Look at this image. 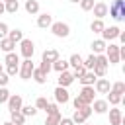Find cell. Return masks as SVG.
I'll use <instances>...</instances> for the list:
<instances>
[{
	"mask_svg": "<svg viewBox=\"0 0 125 125\" xmlns=\"http://www.w3.org/2000/svg\"><path fill=\"white\" fill-rule=\"evenodd\" d=\"M10 121H12L14 125H23V123H25V115H23L21 111H12V113H10Z\"/></svg>",
	"mask_w": 125,
	"mask_h": 125,
	"instance_id": "24",
	"label": "cell"
},
{
	"mask_svg": "<svg viewBox=\"0 0 125 125\" xmlns=\"http://www.w3.org/2000/svg\"><path fill=\"white\" fill-rule=\"evenodd\" d=\"M2 2H10V0H2Z\"/></svg>",
	"mask_w": 125,
	"mask_h": 125,
	"instance_id": "49",
	"label": "cell"
},
{
	"mask_svg": "<svg viewBox=\"0 0 125 125\" xmlns=\"http://www.w3.org/2000/svg\"><path fill=\"white\" fill-rule=\"evenodd\" d=\"M72 105H74V109H80V107H84V105H90V104H84V102H82V100L76 96V98L72 100Z\"/></svg>",
	"mask_w": 125,
	"mask_h": 125,
	"instance_id": "41",
	"label": "cell"
},
{
	"mask_svg": "<svg viewBox=\"0 0 125 125\" xmlns=\"http://www.w3.org/2000/svg\"><path fill=\"white\" fill-rule=\"evenodd\" d=\"M82 125H88V123H86V121H84V123H82Z\"/></svg>",
	"mask_w": 125,
	"mask_h": 125,
	"instance_id": "51",
	"label": "cell"
},
{
	"mask_svg": "<svg viewBox=\"0 0 125 125\" xmlns=\"http://www.w3.org/2000/svg\"><path fill=\"white\" fill-rule=\"evenodd\" d=\"M92 12H94V16H96L98 20H104V18L107 16V4H105V2H96L94 8H92Z\"/></svg>",
	"mask_w": 125,
	"mask_h": 125,
	"instance_id": "14",
	"label": "cell"
},
{
	"mask_svg": "<svg viewBox=\"0 0 125 125\" xmlns=\"http://www.w3.org/2000/svg\"><path fill=\"white\" fill-rule=\"evenodd\" d=\"M51 23H53V16L51 14H39L37 16V27H41V29H47V27H51Z\"/></svg>",
	"mask_w": 125,
	"mask_h": 125,
	"instance_id": "15",
	"label": "cell"
},
{
	"mask_svg": "<svg viewBox=\"0 0 125 125\" xmlns=\"http://www.w3.org/2000/svg\"><path fill=\"white\" fill-rule=\"evenodd\" d=\"M8 82H10V76H8V74L2 70V72H0V86H6Z\"/></svg>",
	"mask_w": 125,
	"mask_h": 125,
	"instance_id": "44",
	"label": "cell"
},
{
	"mask_svg": "<svg viewBox=\"0 0 125 125\" xmlns=\"http://www.w3.org/2000/svg\"><path fill=\"white\" fill-rule=\"evenodd\" d=\"M104 55L107 57V62L109 64H117L121 59H119V45H115V43H109V45H105V51H104Z\"/></svg>",
	"mask_w": 125,
	"mask_h": 125,
	"instance_id": "4",
	"label": "cell"
},
{
	"mask_svg": "<svg viewBox=\"0 0 125 125\" xmlns=\"http://www.w3.org/2000/svg\"><path fill=\"white\" fill-rule=\"evenodd\" d=\"M53 94H55L57 104H68V102H70V94H68V90H66V88H62V86H57Z\"/></svg>",
	"mask_w": 125,
	"mask_h": 125,
	"instance_id": "9",
	"label": "cell"
},
{
	"mask_svg": "<svg viewBox=\"0 0 125 125\" xmlns=\"http://www.w3.org/2000/svg\"><path fill=\"white\" fill-rule=\"evenodd\" d=\"M25 12H27L29 16L39 14V2H37V0H27V2H25Z\"/></svg>",
	"mask_w": 125,
	"mask_h": 125,
	"instance_id": "19",
	"label": "cell"
},
{
	"mask_svg": "<svg viewBox=\"0 0 125 125\" xmlns=\"http://www.w3.org/2000/svg\"><path fill=\"white\" fill-rule=\"evenodd\" d=\"M107 14L117 20V21H123L125 20V0H113L109 6H107Z\"/></svg>",
	"mask_w": 125,
	"mask_h": 125,
	"instance_id": "1",
	"label": "cell"
},
{
	"mask_svg": "<svg viewBox=\"0 0 125 125\" xmlns=\"http://www.w3.org/2000/svg\"><path fill=\"white\" fill-rule=\"evenodd\" d=\"M82 64H84V68H86V70H92V68H94V64H96V55L92 53L90 57H86V59L82 61Z\"/></svg>",
	"mask_w": 125,
	"mask_h": 125,
	"instance_id": "32",
	"label": "cell"
},
{
	"mask_svg": "<svg viewBox=\"0 0 125 125\" xmlns=\"http://www.w3.org/2000/svg\"><path fill=\"white\" fill-rule=\"evenodd\" d=\"M8 31H10V27H8V23H6V21H0V39H4V37H8Z\"/></svg>",
	"mask_w": 125,
	"mask_h": 125,
	"instance_id": "39",
	"label": "cell"
},
{
	"mask_svg": "<svg viewBox=\"0 0 125 125\" xmlns=\"http://www.w3.org/2000/svg\"><path fill=\"white\" fill-rule=\"evenodd\" d=\"M23 125H25V123H23Z\"/></svg>",
	"mask_w": 125,
	"mask_h": 125,
	"instance_id": "53",
	"label": "cell"
},
{
	"mask_svg": "<svg viewBox=\"0 0 125 125\" xmlns=\"http://www.w3.org/2000/svg\"><path fill=\"white\" fill-rule=\"evenodd\" d=\"M57 82H59V86H62V88H68V86L74 82V76H72V72H68V70H62V72H59V78H57Z\"/></svg>",
	"mask_w": 125,
	"mask_h": 125,
	"instance_id": "12",
	"label": "cell"
},
{
	"mask_svg": "<svg viewBox=\"0 0 125 125\" xmlns=\"http://www.w3.org/2000/svg\"><path fill=\"white\" fill-rule=\"evenodd\" d=\"M121 123H123L121 109H117V105H111V109H109V125H121Z\"/></svg>",
	"mask_w": 125,
	"mask_h": 125,
	"instance_id": "13",
	"label": "cell"
},
{
	"mask_svg": "<svg viewBox=\"0 0 125 125\" xmlns=\"http://www.w3.org/2000/svg\"><path fill=\"white\" fill-rule=\"evenodd\" d=\"M4 62H6V64H20V55L14 53V51H10V53H6Z\"/></svg>",
	"mask_w": 125,
	"mask_h": 125,
	"instance_id": "27",
	"label": "cell"
},
{
	"mask_svg": "<svg viewBox=\"0 0 125 125\" xmlns=\"http://www.w3.org/2000/svg\"><path fill=\"white\" fill-rule=\"evenodd\" d=\"M96 78H98V76H96L92 70H86V72H84V74H82L78 80H80V84H82V86H94Z\"/></svg>",
	"mask_w": 125,
	"mask_h": 125,
	"instance_id": "16",
	"label": "cell"
},
{
	"mask_svg": "<svg viewBox=\"0 0 125 125\" xmlns=\"http://www.w3.org/2000/svg\"><path fill=\"white\" fill-rule=\"evenodd\" d=\"M105 45H107V43H105L104 39H96V41L92 43V53H94V55H102V53L105 51Z\"/></svg>",
	"mask_w": 125,
	"mask_h": 125,
	"instance_id": "20",
	"label": "cell"
},
{
	"mask_svg": "<svg viewBox=\"0 0 125 125\" xmlns=\"http://www.w3.org/2000/svg\"><path fill=\"white\" fill-rule=\"evenodd\" d=\"M84 72H86V68H84V64H80V66H76V68L72 70V76H74V78H80Z\"/></svg>",
	"mask_w": 125,
	"mask_h": 125,
	"instance_id": "40",
	"label": "cell"
},
{
	"mask_svg": "<svg viewBox=\"0 0 125 125\" xmlns=\"http://www.w3.org/2000/svg\"><path fill=\"white\" fill-rule=\"evenodd\" d=\"M105 102L109 104V105H117L119 102H123V96H119V94H115V92H107V98H105Z\"/></svg>",
	"mask_w": 125,
	"mask_h": 125,
	"instance_id": "25",
	"label": "cell"
},
{
	"mask_svg": "<svg viewBox=\"0 0 125 125\" xmlns=\"http://www.w3.org/2000/svg\"><path fill=\"white\" fill-rule=\"evenodd\" d=\"M59 125H74V121H72L70 117H61V121H59Z\"/></svg>",
	"mask_w": 125,
	"mask_h": 125,
	"instance_id": "45",
	"label": "cell"
},
{
	"mask_svg": "<svg viewBox=\"0 0 125 125\" xmlns=\"http://www.w3.org/2000/svg\"><path fill=\"white\" fill-rule=\"evenodd\" d=\"M8 39H12L14 43H20L23 39V31L21 29H12V31H8Z\"/></svg>",
	"mask_w": 125,
	"mask_h": 125,
	"instance_id": "28",
	"label": "cell"
},
{
	"mask_svg": "<svg viewBox=\"0 0 125 125\" xmlns=\"http://www.w3.org/2000/svg\"><path fill=\"white\" fill-rule=\"evenodd\" d=\"M57 59H59V51H57V49H45V51H43L41 61H45V62H51V64H53Z\"/></svg>",
	"mask_w": 125,
	"mask_h": 125,
	"instance_id": "17",
	"label": "cell"
},
{
	"mask_svg": "<svg viewBox=\"0 0 125 125\" xmlns=\"http://www.w3.org/2000/svg\"><path fill=\"white\" fill-rule=\"evenodd\" d=\"M0 125H2V123H0Z\"/></svg>",
	"mask_w": 125,
	"mask_h": 125,
	"instance_id": "52",
	"label": "cell"
},
{
	"mask_svg": "<svg viewBox=\"0 0 125 125\" xmlns=\"http://www.w3.org/2000/svg\"><path fill=\"white\" fill-rule=\"evenodd\" d=\"M111 92H115V94H119V96H123L125 94V82H115V84H111V88H109Z\"/></svg>",
	"mask_w": 125,
	"mask_h": 125,
	"instance_id": "33",
	"label": "cell"
},
{
	"mask_svg": "<svg viewBox=\"0 0 125 125\" xmlns=\"http://www.w3.org/2000/svg\"><path fill=\"white\" fill-rule=\"evenodd\" d=\"M33 53H35V45H33V41L23 37V39L20 41V55H21L23 59H31Z\"/></svg>",
	"mask_w": 125,
	"mask_h": 125,
	"instance_id": "5",
	"label": "cell"
},
{
	"mask_svg": "<svg viewBox=\"0 0 125 125\" xmlns=\"http://www.w3.org/2000/svg\"><path fill=\"white\" fill-rule=\"evenodd\" d=\"M4 12H6V6H4V2H2V0H0V16H2V14H4Z\"/></svg>",
	"mask_w": 125,
	"mask_h": 125,
	"instance_id": "46",
	"label": "cell"
},
{
	"mask_svg": "<svg viewBox=\"0 0 125 125\" xmlns=\"http://www.w3.org/2000/svg\"><path fill=\"white\" fill-rule=\"evenodd\" d=\"M20 70V64H6V74L8 76H16Z\"/></svg>",
	"mask_w": 125,
	"mask_h": 125,
	"instance_id": "36",
	"label": "cell"
},
{
	"mask_svg": "<svg viewBox=\"0 0 125 125\" xmlns=\"http://www.w3.org/2000/svg\"><path fill=\"white\" fill-rule=\"evenodd\" d=\"M2 125H14V123H12V121H6V123H2Z\"/></svg>",
	"mask_w": 125,
	"mask_h": 125,
	"instance_id": "47",
	"label": "cell"
},
{
	"mask_svg": "<svg viewBox=\"0 0 125 125\" xmlns=\"http://www.w3.org/2000/svg\"><path fill=\"white\" fill-rule=\"evenodd\" d=\"M82 57L78 55V53H74V55H70V59H68V66H72V68H76V66H80L82 64Z\"/></svg>",
	"mask_w": 125,
	"mask_h": 125,
	"instance_id": "31",
	"label": "cell"
},
{
	"mask_svg": "<svg viewBox=\"0 0 125 125\" xmlns=\"http://www.w3.org/2000/svg\"><path fill=\"white\" fill-rule=\"evenodd\" d=\"M104 27H105V25H104V21H102V20H98V18L90 23V29H92L94 33H102V31H104Z\"/></svg>",
	"mask_w": 125,
	"mask_h": 125,
	"instance_id": "30",
	"label": "cell"
},
{
	"mask_svg": "<svg viewBox=\"0 0 125 125\" xmlns=\"http://www.w3.org/2000/svg\"><path fill=\"white\" fill-rule=\"evenodd\" d=\"M39 68H41V70H43L45 74H49V72L53 70V68H51V62H45V61H41V64H39Z\"/></svg>",
	"mask_w": 125,
	"mask_h": 125,
	"instance_id": "42",
	"label": "cell"
},
{
	"mask_svg": "<svg viewBox=\"0 0 125 125\" xmlns=\"http://www.w3.org/2000/svg\"><path fill=\"white\" fill-rule=\"evenodd\" d=\"M0 49H2L4 53H10V51H14V49H16V43H14L12 39L4 37V39H0Z\"/></svg>",
	"mask_w": 125,
	"mask_h": 125,
	"instance_id": "23",
	"label": "cell"
},
{
	"mask_svg": "<svg viewBox=\"0 0 125 125\" xmlns=\"http://www.w3.org/2000/svg\"><path fill=\"white\" fill-rule=\"evenodd\" d=\"M51 68L53 70H57V72H62V70H68V61H64V59H57L53 64H51Z\"/></svg>",
	"mask_w": 125,
	"mask_h": 125,
	"instance_id": "21",
	"label": "cell"
},
{
	"mask_svg": "<svg viewBox=\"0 0 125 125\" xmlns=\"http://www.w3.org/2000/svg\"><path fill=\"white\" fill-rule=\"evenodd\" d=\"M119 27L117 25H109V27H104V31H102V39L107 43V41H113L117 35H119Z\"/></svg>",
	"mask_w": 125,
	"mask_h": 125,
	"instance_id": "10",
	"label": "cell"
},
{
	"mask_svg": "<svg viewBox=\"0 0 125 125\" xmlns=\"http://www.w3.org/2000/svg\"><path fill=\"white\" fill-rule=\"evenodd\" d=\"M45 111H47V115H49V113H57V111H59V105H57V104H47Z\"/></svg>",
	"mask_w": 125,
	"mask_h": 125,
	"instance_id": "43",
	"label": "cell"
},
{
	"mask_svg": "<svg viewBox=\"0 0 125 125\" xmlns=\"http://www.w3.org/2000/svg\"><path fill=\"white\" fill-rule=\"evenodd\" d=\"M92 104H94V105H92V111H96V113H105V111L109 109V104H107L105 100H94Z\"/></svg>",
	"mask_w": 125,
	"mask_h": 125,
	"instance_id": "18",
	"label": "cell"
},
{
	"mask_svg": "<svg viewBox=\"0 0 125 125\" xmlns=\"http://www.w3.org/2000/svg\"><path fill=\"white\" fill-rule=\"evenodd\" d=\"M61 111H57V113H49L47 117H45V123L43 125H59V121H61Z\"/></svg>",
	"mask_w": 125,
	"mask_h": 125,
	"instance_id": "26",
	"label": "cell"
},
{
	"mask_svg": "<svg viewBox=\"0 0 125 125\" xmlns=\"http://www.w3.org/2000/svg\"><path fill=\"white\" fill-rule=\"evenodd\" d=\"M47 104H49V102H47V98H43V96L35 100V107H37V109H45V107H47Z\"/></svg>",
	"mask_w": 125,
	"mask_h": 125,
	"instance_id": "38",
	"label": "cell"
},
{
	"mask_svg": "<svg viewBox=\"0 0 125 125\" xmlns=\"http://www.w3.org/2000/svg\"><path fill=\"white\" fill-rule=\"evenodd\" d=\"M25 117H33L35 113H37V107L35 105H21V109H20Z\"/></svg>",
	"mask_w": 125,
	"mask_h": 125,
	"instance_id": "34",
	"label": "cell"
},
{
	"mask_svg": "<svg viewBox=\"0 0 125 125\" xmlns=\"http://www.w3.org/2000/svg\"><path fill=\"white\" fill-rule=\"evenodd\" d=\"M0 72H2V64H0Z\"/></svg>",
	"mask_w": 125,
	"mask_h": 125,
	"instance_id": "50",
	"label": "cell"
},
{
	"mask_svg": "<svg viewBox=\"0 0 125 125\" xmlns=\"http://www.w3.org/2000/svg\"><path fill=\"white\" fill-rule=\"evenodd\" d=\"M4 6H6V12H8V14H16V12L20 10V2H18V0H10V2H4Z\"/></svg>",
	"mask_w": 125,
	"mask_h": 125,
	"instance_id": "29",
	"label": "cell"
},
{
	"mask_svg": "<svg viewBox=\"0 0 125 125\" xmlns=\"http://www.w3.org/2000/svg\"><path fill=\"white\" fill-rule=\"evenodd\" d=\"M51 33L55 35V37H68L70 35V27H68V23H64V21H53L51 23Z\"/></svg>",
	"mask_w": 125,
	"mask_h": 125,
	"instance_id": "2",
	"label": "cell"
},
{
	"mask_svg": "<svg viewBox=\"0 0 125 125\" xmlns=\"http://www.w3.org/2000/svg\"><path fill=\"white\" fill-rule=\"evenodd\" d=\"M78 4H80V8H82L84 12H90V10L94 8V4H96V2H94V0H80Z\"/></svg>",
	"mask_w": 125,
	"mask_h": 125,
	"instance_id": "35",
	"label": "cell"
},
{
	"mask_svg": "<svg viewBox=\"0 0 125 125\" xmlns=\"http://www.w3.org/2000/svg\"><path fill=\"white\" fill-rule=\"evenodd\" d=\"M6 104H8V109H10V113H12V111H20V109H21L23 100H21L20 94H10V98H8Z\"/></svg>",
	"mask_w": 125,
	"mask_h": 125,
	"instance_id": "8",
	"label": "cell"
},
{
	"mask_svg": "<svg viewBox=\"0 0 125 125\" xmlns=\"http://www.w3.org/2000/svg\"><path fill=\"white\" fill-rule=\"evenodd\" d=\"M8 98H10L8 88H6V86H0V104H6V102H8Z\"/></svg>",
	"mask_w": 125,
	"mask_h": 125,
	"instance_id": "37",
	"label": "cell"
},
{
	"mask_svg": "<svg viewBox=\"0 0 125 125\" xmlns=\"http://www.w3.org/2000/svg\"><path fill=\"white\" fill-rule=\"evenodd\" d=\"M109 88H111V84H109V80L107 78H96V82H94V90L98 92V94H107L109 92Z\"/></svg>",
	"mask_w": 125,
	"mask_h": 125,
	"instance_id": "11",
	"label": "cell"
},
{
	"mask_svg": "<svg viewBox=\"0 0 125 125\" xmlns=\"http://www.w3.org/2000/svg\"><path fill=\"white\" fill-rule=\"evenodd\" d=\"M94 96H96L94 86H82V90H80V94H78V98H80L84 104H90V105H92V102H94Z\"/></svg>",
	"mask_w": 125,
	"mask_h": 125,
	"instance_id": "7",
	"label": "cell"
},
{
	"mask_svg": "<svg viewBox=\"0 0 125 125\" xmlns=\"http://www.w3.org/2000/svg\"><path fill=\"white\" fill-rule=\"evenodd\" d=\"M90 115H92V105H84V107H80V109H74V115H72L70 119L74 121V125H82Z\"/></svg>",
	"mask_w": 125,
	"mask_h": 125,
	"instance_id": "3",
	"label": "cell"
},
{
	"mask_svg": "<svg viewBox=\"0 0 125 125\" xmlns=\"http://www.w3.org/2000/svg\"><path fill=\"white\" fill-rule=\"evenodd\" d=\"M33 62H31V59H23L21 62H20V70H18V74L21 76V80H29L31 78V72H33Z\"/></svg>",
	"mask_w": 125,
	"mask_h": 125,
	"instance_id": "6",
	"label": "cell"
},
{
	"mask_svg": "<svg viewBox=\"0 0 125 125\" xmlns=\"http://www.w3.org/2000/svg\"><path fill=\"white\" fill-rule=\"evenodd\" d=\"M31 78H33L37 84H45V82H47V74H45L41 68H33V72H31Z\"/></svg>",
	"mask_w": 125,
	"mask_h": 125,
	"instance_id": "22",
	"label": "cell"
},
{
	"mask_svg": "<svg viewBox=\"0 0 125 125\" xmlns=\"http://www.w3.org/2000/svg\"><path fill=\"white\" fill-rule=\"evenodd\" d=\"M70 2H74V4H78V2H80V0H70Z\"/></svg>",
	"mask_w": 125,
	"mask_h": 125,
	"instance_id": "48",
	"label": "cell"
}]
</instances>
